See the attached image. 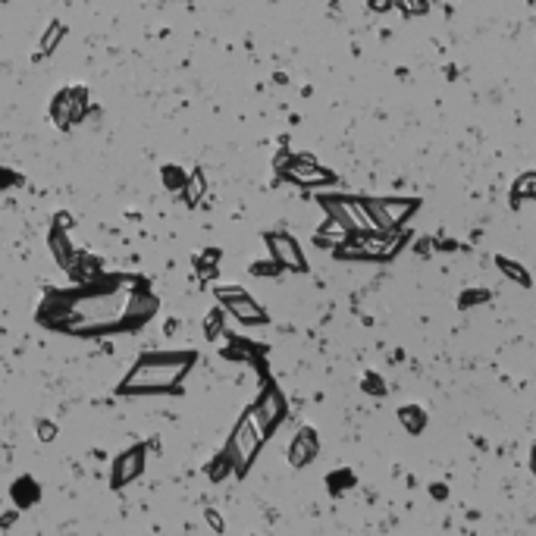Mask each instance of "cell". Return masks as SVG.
Wrapping results in <instances>:
<instances>
[{"instance_id":"1","label":"cell","mask_w":536,"mask_h":536,"mask_svg":"<svg viewBox=\"0 0 536 536\" xmlns=\"http://www.w3.org/2000/svg\"><path fill=\"white\" fill-rule=\"evenodd\" d=\"M408 245L404 229H371V233H351L336 248V257L345 260H392Z\"/></svg>"},{"instance_id":"2","label":"cell","mask_w":536,"mask_h":536,"mask_svg":"<svg viewBox=\"0 0 536 536\" xmlns=\"http://www.w3.org/2000/svg\"><path fill=\"white\" fill-rule=\"evenodd\" d=\"M320 204L330 210V216H336L349 233H371V229H380L376 220L367 210L364 198H349V194H330V198H320Z\"/></svg>"},{"instance_id":"3","label":"cell","mask_w":536,"mask_h":536,"mask_svg":"<svg viewBox=\"0 0 536 536\" xmlns=\"http://www.w3.org/2000/svg\"><path fill=\"white\" fill-rule=\"evenodd\" d=\"M188 367V358H179V364H170V361H144V364L135 367V373L129 376L122 386L132 392V389H163L173 386Z\"/></svg>"},{"instance_id":"4","label":"cell","mask_w":536,"mask_h":536,"mask_svg":"<svg viewBox=\"0 0 536 536\" xmlns=\"http://www.w3.org/2000/svg\"><path fill=\"white\" fill-rule=\"evenodd\" d=\"M417 198H367V210L380 229H404V223L417 214Z\"/></svg>"},{"instance_id":"5","label":"cell","mask_w":536,"mask_h":536,"mask_svg":"<svg viewBox=\"0 0 536 536\" xmlns=\"http://www.w3.org/2000/svg\"><path fill=\"white\" fill-rule=\"evenodd\" d=\"M267 439V430H264V424L257 420V414L251 411L248 417L242 420V424L235 426V436H233V458H235V465L238 467H245L248 465L251 458L257 455V448H260V443Z\"/></svg>"},{"instance_id":"6","label":"cell","mask_w":536,"mask_h":536,"mask_svg":"<svg viewBox=\"0 0 536 536\" xmlns=\"http://www.w3.org/2000/svg\"><path fill=\"white\" fill-rule=\"evenodd\" d=\"M282 173H286V179H292L295 185H330L332 179H336L330 170H323L314 157H295V161L289 157Z\"/></svg>"},{"instance_id":"7","label":"cell","mask_w":536,"mask_h":536,"mask_svg":"<svg viewBox=\"0 0 536 536\" xmlns=\"http://www.w3.org/2000/svg\"><path fill=\"white\" fill-rule=\"evenodd\" d=\"M270 251H273V257L279 260L282 267H289V270H304V255H301V248H298V242H295L292 235H270Z\"/></svg>"},{"instance_id":"8","label":"cell","mask_w":536,"mask_h":536,"mask_svg":"<svg viewBox=\"0 0 536 536\" xmlns=\"http://www.w3.org/2000/svg\"><path fill=\"white\" fill-rule=\"evenodd\" d=\"M317 448H320V443H317V433L310 430V426H304L298 436L292 439V445H289V461H292L295 467H304L308 461L317 458Z\"/></svg>"},{"instance_id":"9","label":"cell","mask_w":536,"mask_h":536,"mask_svg":"<svg viewBox=\"0 0 536 536\" xmlns=\"http://www.w3.org/2000/svg\"><path fill=\"white\" fill-rule=\"evenodd\" d=\"M255 414H257L260 424H264V430L270 433L273 426H276L279 420H282V414H286V402H282V395L276 392V389H267L264 398H260V402H257Z\"/></svg>"},{"instance_id":"10","label":"cell","mask_w":536,"mask_h":536,"mask_svg":"<svg viewBox=\"0 0 536 536\" xmlns=\"http://www.w3.org/2000/svg\"><path fill=\"white\" fill-rule=\"evenodd\" d=\"M229 310L238 317V320H245V323H264L267 320V314L257 308L255 301L248 298V295H242V292H233L229 295Z\"/></svg>"},{"instance_id":"11","label":"cell","mask_w":536,"mask_h":536,"mask_svg":"<svg viewBox=\"0 0 536 536\" xmlns=\"http://www.w3.org/2000/svg\"><path fill=\"white\" fill-rule=\"evenodd\" d=\"M524 201H536V170L520 173L511 185V207H520Z\"/></svg>"},{"instance_id":"12","label":"cell","mask_w":536,"mask_h":536,"mask_svg":"<svg viewBox=\"0 0 536 536\" xmlns=\"http://www.w3.org/2000/svg\"><path fill=\"white\" fill-rule=\"evenodd\" d=\"M398 420H402V426L411 436H420V433L426 430V411L420 408V404H402V408H398Z\"/></svg>"},{"instance_id":"13","label":"cell","mask_w":536,"mask_h":536,"mask_svg":"<svg viewBox=\"0 0 536 536\" xmlns=\"http://www.w3.org/2000/svg\"><path fill=\"white\" fill-rule=\"evenodd\" d=\"M496 267L502 270V276H508L511 282H518L520 289H530L533 286V276L527 273V267L518 264V260H511V257H505V255H496Z\"/></svg>"},{"instance_id":"14","label":"cell","mask_w":536,"mask_h":536,"mask_svg":"<svg viewBox=\"0 0 536 536\" xmlns=\"http://www.w3.org/2000/svg\"><path fill=\"white\" fill-rule=\"evenodd\" d=\"M349 235H351L349 229H345L342 223L336 220V216H330V220L323 223V229L317 233V242H320V245H330V248H339V245H342Z\"/></svg>"},{"instance_id":"15","label":"cell","mask_w":536,"mask_h":536,"mask_svg":"<svg viewBox=\"0 0 536 536\" xmlns=\"http://www.w3.org/2000/svg\"><path fill=\"white\" fill-rule=\"evenodd\" d=\"M492 298V295L487 292V289H465L461 292V298H458V308L461 310H474L477 304H487Z\"/></svg>"},{"instance_id":"16","label":"cell","mask_w":536,"mask_h":536,"mask_svg":"<svg viewBox=\"0 0 536 536\" xmlns=\"http://www.w3.org/2000/svg\"><path fill=\"white\" fill-rule=\"evenodd\" d=\"M395 6L408 19L411 16H426V13H430V4H426V0H395Z\"/></svg>"},{"instance_id":"17","label":"cell","mask_w":536,"mask_h":536,"mask_svg":"<svg viewBox=\"0 0 536 536\" xmlns=\"http://www.w3.org/2000/svg\"><path fill=\"white\" fill-rule=\"evenodd\" d=\"M364 392H371V395H386V383H383V376L380 373H364Z\"/></svg>"},{"instance_id":"18","label":"cell","mask_w":536,"mask_h":536,"mask_svg":"<svg viewBox=\"0 0 536 536\" xmlns=\"http://www.w3.org/2000/svg\"><path fill=\"white\" fill-rule=\"evenodd\" d=\"M367 6H371L373 13H389L395 6V0H367Z\"/></svg>"},{"instance_id":"19","label":"cell","mask_w":536,"mask_h":536,"mask_svg":"<svg viewBox=\"0 0 536 536\" xmlns=\"http://www.w3.org/2000/svg\"><path fill=\"white\" fill-rule=\"evenodd\" d=\"M430 492H433V499H445V496H448V489L443 487V483H436V487H433Z\"/></svg>"},{"instance_id":"20","label":"cell","mask_w":536,"mask_h":536,"mask_svg":"<svg viewBox=\"0 0 536 536\" xmlns=\"http://www.w3.org/2000/svg\"><path fill=\"white\" fill-rule=\"evenodd\" d=\"M530 470H533V477H536V448L530 452Z\"/></svg>"}]
</instances>
